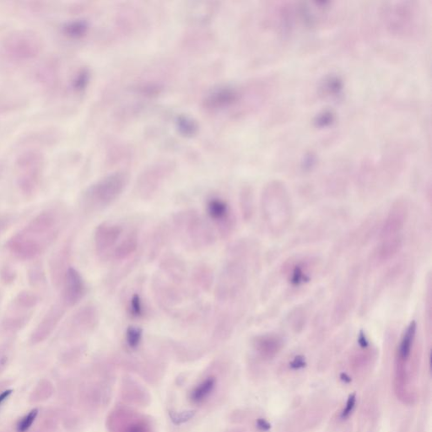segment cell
I'll return each mask as SVG.
<instances>
[{"label": "cell", "mask_w": 432, "mask_h": 432, "mask_svg": "<svg viewBox=\"0 0 432 432\" xmlns=\"http://www.w3.org/2000/svg\"><path fill=\"white\" fill-rule=\"evenodd\" d=\"M3 291H2V289H0V306H1V303H2V301H3Z\"/></svg>", "instance_id": "f1b7e54d"}, {"label": "cell", "mask_w": 432, "mask_h": 432, "mask_svg": "<svg viewBox=\"0 0 432 432\" xmlns=\"http://www.w3.org/2000/svg\"><path fill=\"white\" fill-rule=\"evenodd\" d=\"M38 415V409L33 408L28 414H26L24 417L21 418L16 426V432H27L30 430V427L36 420Z\"/></svg>", "instance_id": "cb8c5ba5"}, {"label": "cell", "mask_w": 432, "mask_h": 432, "mask_svg": "<svg viewBox=\"0 0 432 432\" xmlns=\"http://www.w3.org/2000/svg\"><path fill=\"white\" fill-rule=\"evenodd\" d=\"M355 401H356L355 395L352 394L349 396V400L347 401L346 408L344 409L343 413H342V418H347L349 414H351V412L355 408Z\"/></svg>", "instance_id": "4316f807"}, {"label": "cell", "mask_w": 432, "mask_h": 432, "mask_svg": "<svg viewBox=\"0 0 432 432\" xmlns=\"http://www.w3.org/2000/svg\"><path fill=\"white\" fill-rule=\"evenodd\" d=\"M173 224L179 237L188 248L200 249L215 242V230L211 225L194 210H185L176 214Z\"/></svg>", "instance_id": "7a4b0ae2"}, {"label": "cell", "mask_w": 432, "mask_h": 432, "mask_svg": "<svg viewBox=\"0 0 432 432\" xmlns=\"http://www.w3.org/2000/svg\"><path fill=\"white\" fill-rule=\"evenodd\" d=\"M16 271L15 268H13L10 265L5 264L0 269V279L2 282L5 285L12 284L16 279Z\"/></svg>", "instance_id": "d4e9b609"}, {"label": "cell", "mask_w": 432, "mask_h": 432, "mask_svg": "<svg viewBox=\"0 0 432 432\" xmlns=\"http://www.w3.org/2000/svg\"><path fill=\"white\" fill-rule=\"evenodd\" d=\"M138 246H139V236L137 232L134 230L130 231L126 235L125 237H122L114 252L112 253L110 259L116 261L126 259L136 252Z\"/></svg>", "instance_id": "5bb4252c"}, {"label": "cell", "mask_w": 432, "mask_h": 432, "mask_svg": "<svg viewBox=\"0 0 432 432\" xmlns=\"http://www.w3.org/2000/svg\"><path fill=\"white\" fill-rule=\"evenodd\" d=\"M128 313L134 318H140L141 317L144 316V307L143 300L140 294L134 293L130 297L128 302Z\"/></svg>", "instance_id": "7402d4cb"}, {"label": "cell", "mask_w": 432, "mask_h": 432, "mask_svg": "<svg viewBox=\"0 0 432 432\" xmlns=\"http://www.w3.org/2000/svg\"><path fill=\"white\" fill-rule=\"evenodd\" d=\"M87 74L85 72H81L75 78V81L73 82L74 87L75 89H81L86 86V84L87 82Z\"/></svg>", "instance_id": "484cf974"}, {"label": "cell", "mask_w": 432, "mask_h": 432, "mask_svg": "<svg viewBox=\"0 0 432 432\" xmlns=\"http://www.w3.org/2000/svg\"><path fill=\"white\" fill-rule=\"evenodd\" d=\"M12 389H7V390L3 391L2 394H0V406L2 405L3 403L9 399V397L12 394Z\"/></svg>", "instance_id": "83f0119b"}, {"label": "cell", "mask_w": 432, "mask_h": 432, "mask_svg": "<svg viewBox=\"0 0 432 432\" xmlns=\"http://www.w3.org/2000/svg\"><path fill=\"white\" fill-rule=\"evenodd\" d=\"M88 25L84 21H70L63 26V31L71 37H79L86 32Z\"/></svg>", "instance_id": "44dd1931"}, {"label": "cell", "mask_w": 432, "mask_h": 432, "mask_svg": "<svg viewBox=\"0 0 432 432\" xmlns=\"http://www.w3.org/2000/svg\"><path fill=\"white\" fill-rule=\"evenodd\" d=\"M215 378L209 377L206 379L193 390L191 394V400L194 403L202 402L211 394L212 391L215 388Z\"/></svg>", "instance_id": "ac0fdd59"}, {"label": "cell", "mask_w": 432, "mask_h": 432, "mask_svg": "<svg viewBox=\"0 0 432 432\" xmlns=\"http://www.w3.org/2000/svg\"><path fill=\"white\" fill-rule=\"evenodd\" d=\"M66 308L67 307H64L62 302L56 303L49 308V310L42 317L41 321L33 331L31 334V341L33 343L41 342L54 332L64 316Z\"/></svg>", "instance_id": "8fae6325"}, {"label": "cell", "mask_w": 432, "mask_h": 432, "mask_svg": "<svg viewBox=\"0 0 432 432\" xmlns=\"http://www.w3.org/2000/svg\"><path fill=\"white\" fill-rule=\"evenodd\" d=\"M124 228L120 224L104 222L97 226L94 235L96 254L102 259H110L117 244L122 240Z\"/></svg>", "instance_id": "8992f818"}, {"label": "cell", "mask_w": 432, "mask_h": 432, "mask_svg": "<svg viewBox=\"0 0 432 432\" xmlns=\"http://www.w3.org/2000/svg\"><path fill=\"white\" fill-rule=\"evenodd\" d=\"M86 293V286L81 273L73 267L66 272L61 285V302L65 307H75Z\"/></svg>", "instance_id": "ba28073f"}, {"label": "cell", "mask_w": 432, "mask_h": 432, "mask_svg": "<svg viewBox=\"0 0 432 432\" xmlns=\"http://www.w3.org/2000/svg\"><path fill=\"white\" fill-rule=\"evenodd\" d=\"M405 209H393L388 216V220L385 223L382 235L384 237H388L389 235H394L396 233L400 232V230L402 229L403 226L405 221Z\"/></svg>", "instance_id": "9a60e30c"}, {"label": "cell", "mask_w": 432, "mask_h": 432, "mask_svg": "<svg viewBox=\"0 0 432 432\" xmlns=\"http://www.w3.org/2000/svg\"><path fill=\"white\" fill-rule=\"evenodd\" d=\"M98 323V312L94 306L87 305L70 317L67 328L70 333H81L92 330Z\"/></svg>", "instance_id": "4fadbf2b"}, {"label": "cell", "mask_w": 432, "mask_h": 432, "mask_svg": "<svg viewBox=\"0 0 432 432\" xmlns=\"http://www.w3.org/2000/svg\"><path fill=\"white\" fill-rule=\"evenodd\" d=\"M71 249V242H67L53 255L50 259L49 267L51 280L57 289L61 287L66 272L71 267L69 266Z\"/></svg>", "instance_id": "7c38bea8"}, {"label": "cell", "mask_w": 432, "mask_h": 432, "mask_svg": "<svg viewBox=\"0 0 432 432\" xmlns=\"http://www.w3.org/2000/svg\"><path fill=\"white\" fill-rule=\"evenodd\" d=\"M27 275H28V281L33 287L43 286L46 282L44 269L40 263H36L31 266L28 270Z\"/></svg>", "instance_id": "ffe728a7"}, {"label": "cell", "mask_w": 432, "mask_h": 432, "mask_svg": "<svg viewBox=\"0 0 432 432\" xmlns=\"http://www.w3.org/2000/svg\"><path fill=\"white\" fill-rule=\"evenodd\" d=\"M125 173H115L89 186L82 196V206L86 211L102 210L119 197L128 184Z\"/></svg>", "instance_id": "3957f363"}, {"label": "cell", "mask_w": 432, "mask_h": 432, "mask_svg": "<svg viewBox=\"0 0 432 432\" xmlns=\"http://www.w3.org/2000/svg\"><path fill=\"white\" fill-rule=\"evenodd\" d=\"M143 330L140 327L130 326L127 328L125 334L126 342L130 349H136L141 343Z\"/></svg>", "instance_id": "603a6c76"}, {"label": "cell", "mask_w": 432, "mask_h": 432, "mask_svg": "<svg viewBox=\"0 0 432 432\" xmlns=\"http://www.w3.org/2000/svg\"><path fill=\"white\" fill-rule=\"evenodd\" d=\"M415 334H416V325L414 322H411L406 329L399 348V358L403 362L408 361L409 356L411 355Z\"/></svg>", "instance_id": "2e32d148"}, {"label": "cell", "mask_w": 432, "mask_h": 432, "mask_svg": "<svg viewBox=\"0 0 432 432\" xmlns=\"http://www.w3.org/2000/svg\"><path fill=\"white\" fill-rule=\"evenodd\" d=\"M39 300V295L30 290L19 292L7 308L1 322L2 328L10 332H16L24 328L32 317Z\"/></svg>", "instance_id": "277c9868"}, {"label": "cell", "mask_w": 432, "mask_h": 432, "mask_svg": "<svg viewBox=\"0 0 432 432\" xmlns=\"http://www.w3.org/2000/svg\"><path fill=\"white\" fill-rule=\"evenodd\" d=\"M206 212L222 237H227L232 232L235 227V216L227 201L221 198L209 199L206 203Z\"/></svg>", "instance_id": "52a82bcc"}, {"label": "cell", "mask_w": 432, "mask_h": 432, "mask_svg": "<svg viewBox=\"0 0 432 432\" xmlns=\"http://www.w3.org/2000/svg\"><path fill=\"white\" fill-rule=\"evenodd\" d=\"M5 48L17 57H33L38 54L41 39L34 32L19 31L6 37Z\"/></svg>", "instance_id": "9c48e42d"}, {"label": "cell", "mask_w": 432, "mask_h": 432, "mask_svg": "<svg viewBox=\"0 0 432 432\" xmlns=\"http://www.w3.org/2000/svg\"><path fill=\"white\" fill-rule=\"evenodd\" d=\"M63 219L62 209H48L40 212L24 228L10 237L7 242V250L16 259H35L58 238Z\"/></svg>", "instance_id": "6da1fadb"}, {"label": "cell", "mask_w": 432, "mask_h": 432, "mask_svg": "<svg viewBox=\"0 0 432 432\" xmlns=\"http://www.w3.org/2000/svg\"><path fill=\"white\" fill-rule=\"evenodd\" d=\"M234 92L230 89L227 88H221L215 89L209 95L207 99V105L212 108H221L224 105H227L228 102H231L234 97Z\"/></svg>", "instance_id": "e0dca14e"}, {"label": "cell", "mask_w": 432, "mask_h": 432, "mask_svg": "<svg viewBox=\"0 0 432 432\" xmlns=\"http://www.w3.org/2000/svg\"><path fill=\"white\" fill-rule=\"evenodd\" d=\"M194 280L201 289H209L213 283L211 269L206 266H200L194 271Z\"/></svg>", "instance_id": "d6986e66"}, {"label": "cell", "mask_w": 432, "mask_h": 432, "mask_svg": "<svg viewBox=\"0 0 432 432\" xmlns=\"http://www.w3.org/2000/svg\"><path fill=\"white\" fill-rule=\"evenodd\" d=\"M246 271L244 266L235 260L227 262L222 268L217 286L216 296L221 301H227L238 295L244 286Z\"/></svg>", "instance_id": "5b68a950"}, {"label": "cell", "mask_w": 432, "mask_h": 432, "mask_svg": "<svg viewBox=\"0 0 432 432\" xmlns=\"http://www.w3.org/2000/svg\"><path fill=\"white\" fill-rule=\"evenodd\" d=\"M263 208L266 221L274 232L285 230L291 217L290 205L286 196L278 197L275 201L266 200Z\"/></svg>", "instance_id": "30bf717a"}]
</instances>
